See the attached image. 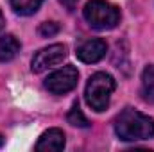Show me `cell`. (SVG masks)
<instances>
[{
	"label": "cell",
	"mask_w": 154,
	"mask_h": 152,
	"mask_svg": "<svg viewBox=\"0 0 154 152\" xmlns=\"http://www.w3.org/2000/svg\"><path fill=\"white\" fill-rule=\"evenodd\" d=\"M59 2H61V4L65 5V9H66V11H74L79 0H59Z\"/></svg>",
	"instance_id": "cell-13"
},
{
	"label": "cell",
	"mask_w": 154,
	"mask_h": 152,
	"mask_svg": "<svg viewBox=\"0 0 154 152\" xmlns=\"http://www.w3.org/2000/svg\"><path fill=\"white\" fill-rule=\"evenodd\" d=\"M4 25H5V20H4V14H2V9H0V32H2V29H4Z\"/></svg>",
	"instance_id": "cell-14"
},
{
	"label": "cell",
	"mask_w": 154,
	"mask_h": 152,
	"mask_svg": "<svg viewBox=\"0 0 154 152\" xmlns=\"http://www.w3.org/2000/svg\"><path fill=\"white\" fill-rule=\"evenodd\" d=\"M77 81H79V72H77L75 66L72 65H66L59 70H56L54 74L45 79V88L54 93V95H65L68 91H72L77 86Z\"/></svg>",
	"instance_id": "cell-4"
},
{
	"label": "cell",
	"mask_w": 154,
	"mask_h": 152,
	"mask_svg": "<svg viewBox=\"0 0 154 152\" xmlns=\"http://www.w3.org/2000/svg\"><path fill=\"white\" fill-rule=\"evenodd\" d=\"M45 0H11V7L20 16H31L41 7Z\"/></svg>",
	"instance_id": "cell-10"
},
{
	"label": "cell",
	"mask_w": 154,
	"mask_h": 152,
	"mask_svg": "<svg viewBox=\"0 0 154 152\" xmlns=\"http://www.w3.org/2000/svg\"><path fill=\"white\" fill-rule=\"evenodd\" d=\"M115 132L122 141L151 140L154 136V118L133 108H125L115 118Z\"/></svg>",
	"instance_id": "cell-1"
},
{
	"label": "cell",
	"mask_w": 154,
	"mask_h": 152,
	"mask_svg": "<svg viewBox=\"0 0 154 152\" xmlns=\"http://www.w3.org/2000/svg\"><path fill=\"white\" fill-rule=\"evenodd\" d=\"M66 122L70 123V125H74V127H82V129H86V127H90V122H88V118L82 114V111L79 109V104H74L72 106V109L68 111L66 114Z\"/></svg>",
	"instance_id": "cell-11"
},
{
	"label": "cell",
	"mask_w": 154,
	"mask_h": 152,
	"mask_svg": "<svg viewBox=\"0 0 154 152\" xmlns=\"http://www.w3.org/2000/svg\"><path fill=\"white\" fill-rule=\"evenodd\" d=\"M82 14L95 31H111L120 22V9L108 0H90Z\"/></svg>",
	"instance_id": "cell-3"
},
{
	"label": "cell",
	"mask_w": 154,
	"mask_h": 152,
	"mask_svg": "<svg viewBox=\"0 0 154 152\" xmlns=\"http://www.w3.org/2000/svg\"><path fill=\"white\" fill-rule=\"evenodd\" d=\"M65 132L57 127H52L48 131H45L39 136L38 143H36V150L39 152H59L65 149Z\"/></svg>",
	"instance_id": "cell-7"
},
{
	"label": "cell",
	"mask_w": 154,
	"mask_h": 152,
	"mask_svg": "<svg viewBox=\"0 0 154 152\" xmlns=\"http://www.w3.org/2000/svg\"><path fill=\"white\" fill-rule=\"evenodd\" d=\"M2 143H4V138H2V136H0V147H2Z\"/></svg>",
	"instance_id": "cell-15"
},
{
	"label": "cell",
	"mask_w": 154,
	"mask_h": 152,
	"mask_svg": "<svg viewBox=\"0 0 154 152\" xmlns=\"http://www.w3.org/2000/svg\"><path fill=\"white\" fill-rule=\"evenodd\" d=\"M108 52V43L100 38L86 39L81 47H77V59L86 63V65H93L99 63Z\"/></svg>",
	"instance_id": "cell-6"
},
{
	"label": "cell",
	"mask_w": 154,
	"mask_h": 152,
	"mask_svg": "<svg viewBox=\"0 0 154 152\" xmlns=\"http://www.w3.org/2000/svg\"><path fill=\"white\" fill-rule=\"evenodd\" d=\"M116 88V81L109 74L106 72H97L88 79L86 82V90H84V99H86V104L100 113V111H106L108 106H109V100H111V95Z\"/></svg>",
	"instance_id": "cell-2"
},
{
	"label": "cell",
	"mask_w": 154,
	"mask_h": 152,
	"mask_svg": "<svg viewBox=\"0 0 154 152\" xmlns=\"http://www.w3.org/2000/svg\"><path fill=\"white\" fill-rule=\"evenodd\" d=\"M20 48H22L20 41L14 38L13 34L0 36V63L13 61L16 57V54L20 52Z\"/></svg>",
	"instance_id": "cell-8"
},
{
	"label": "cell",
	"mask_w": 154,
	"mask_h": 152,
	"mask_svg": "<svg viewBox=\"0 0 154 152\" xmlns=\"http://www.w3.org/2000/svg\"><path fill=\"white\" fill-rule=\"evenodd\" d=\"M65 57H66V45H63V43L48 45V47L41 48L39 52H36V56L32 57V63H31V70L34 74H41V72L63 63Z\"/></svg>",
	"instance_id": "cell-5"
},
{
	"label": "cell",
	"mask_w": 154,
	"mask_h": 152,
	"mask_svg": "<svg viewBox=\"0 0 154 152\" xmlns=\"http://www.w3.org/2000/svg\"><path fill=\"white\" fill-rule=\"evenodd\" d=\"M38 32L43 38H52V36H56L59 32V23H56V22H43L39 25Z\"/></svg>",
	"instance_id": "cell-12"
},
{
	"label": "cell",
	"mask_w": 154,
	"mask_h": 152,
	"mask_svg": "<svg viewBox=\"0 0 154 152\" xmlns=\"http://www.w3.org/2000/svg\"><path fill=\"white\" fill-rule=\"evenodd\" d=\"M142 99L149 104H154V65L145 66L142 74Z\"/></svg>",
	"instance_id": "cell-9"
}]
</instances>
